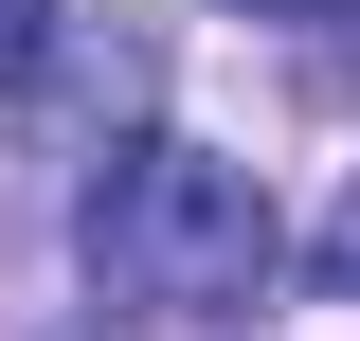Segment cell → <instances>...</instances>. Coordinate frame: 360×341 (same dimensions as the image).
Returning a JSON list of instances; mask_svg holds the SVG:
<instances>
[{
    "label": "cell",
    "mask_w": 360,
    "mask_h": 341,
    "mask_svg": "<svg viewBox=\"0 0 360 341\" xmlns=\"http://www.w3.org/2000/svg\"><path fill=\"white\" fill-rule=\"evenodd\" d=\"M72 252H90V288H108V305L234 323V305L288 269V215H270L252 162H217V144H180V126H144V144H108V162H90Z\"/></svg>",
    "instance_id": "obj_1"
},
{
    "label": "cell",
    "mask_w": 360,
    "mask_h": 341,
    "mask_svg": "<svg viewBox=\"0 0 360 341\" xmlns=\"http://www.w3.org/2000/svg\"><path fill=\"white\" fill-rule=\"evenodd\" d=\"M54 18H72V0H0V90H37V54H54Z\"/></svg>",
    "instance_id": "obj_2"
},
{
    "label": "cell",
    "mask_w": 360,
    "mask_h": 341,
    "mask_svg": "<svg viewBox=\"0 0 360 341\" xmlns=\"http://www.w3.org/2000/svg\"><path fill=\"white\" fill-rule=\"evenodd\" d=\"M307 252H324V288L360 305V180H342V198H324V234H307Z\"/></svg>",
    "instance_id": "obj_3"
},
{
    "label": "cell",
    "mask_w": 360,
    "mask_h": 341,
    "mask_svg": "<svg viewBox=\"0 0 360 341\" xmlns=\"http://www.w3.org/2000/svg\"><path fill=\"white\" fill-rule=\"evenodd\" d=\"M234 18H342V0H234Z\"/></svg>",
    "instance_id": "obj_4"
}]
</instances>
